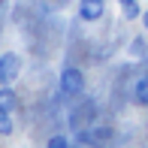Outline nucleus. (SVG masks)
I'll return each mask as SVG.
<instances>
[{
    "mask_svg": "<svg viewBox=\"0 0 148 148\" xmlns=\"http://www.w3.org/2000/svg\"><path fill=\"white\" fill-rule=\"evenodd\" d=\"M18 73H21V58L15 51H3L0 55V85H9Z\"/></svg>",
    "mask_w": 148,
    "mask_h": 148,
    "instance_id": "2",
    "label": "nucleus"
},
{
    "mask_svg": "<svg viewBox=\"0 0 148 148\" xmlns=\"http://www.w3.org/2000/svg\"><path fill=\"white\" fill-rule=\"evenodd\" d=\"M60 91H64L66 97L85 94V73L79 70V66H66V70L60 73Z\"/></svg>",
    "mask_w": 148,
    "mask_h": 148,
    "instance_id": "1",
    "label": "nucleus"
},
{
    "mask_svg": "<svg viewBox=\"0 0 148 148\" xmlns=\"http://www.w3.org/2000/svg\"><path fill=\"white\" fill-rule=\"evenodd\" d=\"M133 100H136L139 106H148V73L136 79V85H133Z\"/></svg>",
    "mask_w": 148,
    "mask_h": 148,
    "instance_id": "5",
    "label": "nucleus"
},
{
    "mask_svg": "<svg viewBox=\"0 0 148 148\" xmlns=\"http://www.w3.org/2000/svg\"><path fill=\"white\" fill-rule=\"evenodd\" d=\"M106 15V0H79V18L82 21H100Z\"/></svg>",
    "mask_w": 148,
    "mask_h": 148,
    "instance_id": "3",
    "label": "nucleus"
},
{
    "mask_svg": "<svg viewBox=\"0 0 148 148\" xmlns=\"http://www.w3.org/2000/svg\"><path fill=\"white\" fill-rule=\"evenodd\" d=\"M45 148H70V139H66V136H51Z\"/></svg>",
    "mask_w": 148,
    "mask_h": 148,
    "instance_id": "8",
    "label": "nucleus"
},
{
    "mask_svg": "<svg viewBox=\"0 0 148 148\" xmlns=\"http://www.w3.org/2000/svg\"><path fill=\"white\" fill-rule=\"evenodd\" d=\"M121 15H124L127 21H133V18H142L139 0H121Z\"/></svg>",
    "mask_w": 148,
    "mask_h": 148,
    "instance_id": "6",
    "label": "nucleus"
},
{
    "mask_svg": "<svg viewBox=\"0 0 148 148\" xmlns=\"http://www.w3.org/2000/svg\"><path fill=\"white\" fill-rule=\"evenodd\" d=\"M118 3H121V0H118Z\"/></svg>",
    "mask_w": 148,
    "mask_h": 148,
    "instance_id": "11",
    "label": "nucleus"
},
{
    "mask_svg": "<svg viewBox=\"0 0 148 148\" xmlns=\"http://www.w3.org/2000/svg\"><path fill=\"white\" fill-rule=\"evenodd\" d=\"M142 27H145V33H148V9L142 12Z\"/></svg>",
    "mask_w": 148,
    "mask_h": 148,
    "instance_id": "10",
    "label": "nucleus"
},
{
    "mask_svg": "<svg viewBox=\"0 0 148 148\" xmlns=\"http://www.w3.org/2000/svg\"><path fill=\"white\" fill-rule=\"evenodd\" d=\"M91 136H97V142H100V139H109V136H112V130H109V127H97Z\"/></svg>",
    "mask_w": 148,
    "mask_h": 148,
    "instance_id": "9",
    "label": "nucleus"
},
{
    "mask_svg": "<svg viewBox=\"0 0 148 148\" xmlns=\"http://www.w3.org/2000/svg\"><path fill=\"white\" fill-rule=\"evenodd\" d=\"M12 130H15V124H12V112H0V136H9Z\"/></svg>",
    "mask_w": 148,
    "mask_h": 148,
    "instance_id": "7",
    "label": "nucleus"
},
{
    "mask_svg": "<svg viewBox=\"0 0 148 148\" xmlns=\"http://www.w3.org/2000/svg\"><path fill=\"white\" fill-rule=\"evenodd\" d=\"M15 106H18V94L3 85L0 88V112H15Z\"/></svg>",
    "mask_w": 148,
    "mask_h": 148,
    "instance_id": "4",
    "label": "nucleus"
}]
</instances>
